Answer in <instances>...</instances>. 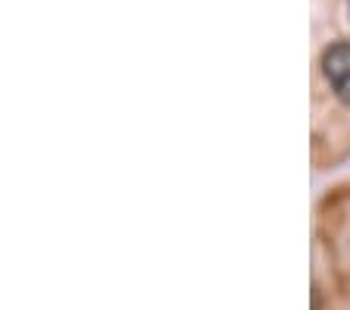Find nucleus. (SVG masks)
<instances>
[{"mask_svg": "<svg viewBox=\"0 0 350 310\" xmlns=\"http://www.w3.org/2000/svg\"><path fill=\"white\" fill-rule=\"evenodd\" d=\"M322 75L338 101L350 107V44H332L322 53Z\"/></svg>", "mask_w": 350, "mask_h": 310, "instance_id": "obj_1", "label": "nucleus"}]
</instances>
